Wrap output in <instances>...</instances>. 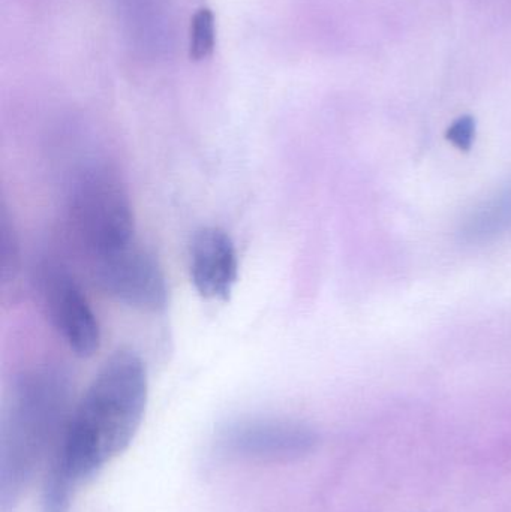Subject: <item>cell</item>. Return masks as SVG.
<instances>
[{
	"label": "cell",
	"mask_w": 511,
	"mask_h": 512,
	"mask_svg": "<svg viewBox=\"0 0 511 512\" xmlns=\"http://www.w3.org/2000/svg\"><path fill=\"white\" fill-rule=\"evenodd\" d=\"M318 436L299 421L282 418H245L222 427L216 447L230 457L249 460L299 459L311 453Z\"/></svg>",
	"instance_id": "obj_6"
},
{
	"label": "cell",
	"mask_w": 511,
	"mask_h": 512,
	"mask_svg": "<svg viewBox=\"0 0 511 512\" xmlns=\"http://www.w3.org/2000/svg\"><path fill=\"white\" fill-rule=\"evenodd\" d=\"M511 231V185L471 210L459 228L468 245H483Z\"/></svg>",
	"instance_id": "obj_8"
},
{
	"label": "cell",
	"mask_w": 511,
	"mask_h": 512,
	"mask_svg": "<svg viewBox=\"0 0 511 512\" xmlns=\"http://www.w3.org/2000/svg\"><path fill=\"white\" fill-rule=\"evenodd\" d=\"M476 138V120L471 116L459 117L447 129V140L461 150H470Z\"/></svg>",
	"instance_id": "obj_11"
},
{
	"label": "cell",
	"mask_w": 511,
	"mask_h": 512,
	"mask_svg": "<svg viewBox=\"0 0 511 512\" xmlns=\"http://www.w3.org/2000/svg\"><path fill=\"white\" fill-rule=\"evenodd\" d=\"M149 399L143 360L128 349L105 361L48 462L42 512H69L75 492L134 441Z\"/></svg>",
	"instance_id": "obj_1"
},
{
	"label": "cell",
	"mask_w": 511,
	"mask_h": 512,
	"mask_svg": "<svg viewBox=\"0 0 511 512\" xmlns=\"http://www.w3.org/2000/svg\"><path fill=\"white\" fill-rule=\"evenodd\" d=\"M189 271L201 297L228 300L239 279V258L230 234L219 227L200 228L189 248Z\"/></svg>",
	"instance_id": "obj_7"
},
{
	"label": "cell",
	"mask_w": 511,
	"mask_h": 512,
	"mask_svg": "<svg viewBox=\"0 0 511 512\" xmlns=\"http://www.w3.org/2000/svg\"><path fill=\"white\" fill-rule=\"evenodd\" d=\"M39 291L63 342L78 357H93L101 348V327L75 277L63 265L47 262L39 273Z\"/></svg>",
	"instance_id": "obj_4"
},
{
	"label": "cell",
	"mask_w": 511,
	"mask_h": 512,
	"mask_svg": "<svg viewBox=\"0 0 511 512\" xmlns=\"http://www.w3.org/2000/svg\"><path fill=\"white\" fill-rule=\"evenodd\" d=\"M69 222L89 265L137 243L128 192L107 168H92L75 183Z\"/></svg>",
	"instance_id": "obj_3"
},
{
	"label": "cell",
	"mask_w": 511,
	"mask_h": 512,
	"mask_svg": "<svg viewBox=\"0 0 511 512\" xmlns=\"http://www.w3.org/2000/svg\"><path fill=\"white\" fill-rule=\"evenodd\" d=\"M89 270L99 289L119 303L143 312H161L167 307L164 271L138 242L93 262Z\"/></svg>",
	"instance_id": "obj_5"
},
{
	"label": "cell",
	"mask_w": 511,
	"mask_h": 512,
	"mask_svg": "<svg viewBox=\"0 0 511 512\" xmlns=\"http://www.w3.org/2000/svg\"><path fill=\"white\" fill-rule=\"evenodd\" d=\"M71 384L51 367L23 373L12 387L0 430V501L14 504L65 432L72 414Z\"/></svg>",
	"instance_id": "obj_2"
},
{
	"label": "cell",
	"mask_w": 511,
	"mask_h": 512,
	"mask_svg": "<svg viewBox=\"0 0 511 512\" xmlns=\"http://www.w3.org/2000/svg\"><path fill=\"white\" fill-rule=\"evenodd\" d=\"M0 243H2V280L3 285L15 282L20 273V245H18L17 233L14 224L9 218L8 212L3 209L2 225H0Z\"/></svg>",
	"instance_id": "obj_10"
},
{
	"label": "cell",
	"mask_w": 511,
	"mask_h": 512,
	"mask_svg": "<svg viewBox=\"0 0 511 512\" xmlns=\"http://www.w3.org/2000/svg\"><path fill=\"white\" fill-rule=\"evenodd\" d=\"M216 44V23L212 9L201 8L191 21V42L189 56L194 60H204L212 56Z\"/></svg>",
	"instance_id": "obj_9"
}]
</instances>
